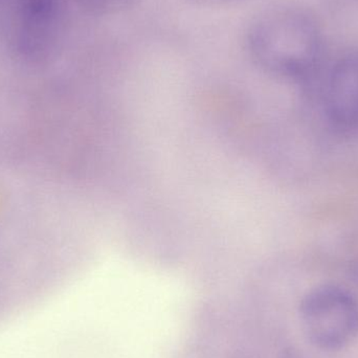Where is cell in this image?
<instances>
[{
  "label": "cell",
  "instance_id": "6da1fadb",
  "mask_svg": "<svg viewBox=\"0 0 358 358\" xmlns=\"http://www.w3.org/2000/svg\"><path fill=\"white\" fill-rule=\"evenodd\" d=\"M317 21L303 8L275 6L259 13L248 25L245 45L262 69L287 78H302L317 66L322 55Z\"/></svg>",
  "mask_w": 358,
  "mask_h": 358
},
{
  "label": "cell",
  "instance_id": "7a4b0ae2",
  "mask_svg": "<svg viewBox=\"0 0 358 358\" xmlns=\"http://www.w3.org/2000/svg\"><path fill=\"white\" fill-rule=\"evenodd\" d=\"M309 340L324 350H338L358 336V302L345 288L324 285L307 294L301 306Z\"/></svg>",
  "mask_w": 358,
  "mask_h": 358
},
{
  "label": "cell",
  "instance_id": "3957f363",
  "mask_svg": "<svg viewBox=\"0 0 358 358\" xmlns=\"http://www.w3.org/2000/svg\"><path fill=\"white\" fill-rule=\"evenodd\" d=\"M330 122L344 129L358 128V50L341 58L330 71L324 94Z\"/></svg>",
  "mask_w": 358,
  "mask_h": 358
},
{
  "label": "cell",
  "instance_id": "277c9868",
  "mask_svg": "<svg viewBox=\"0 0 358 358\" xmlns=\"http://www.w3.org/2000/svg\"><path fill=\"white\" fill-rule=\"evenodd\" d=\"M86 12L98 16H115L136 6L141 0H75Z\"/></svg>",
  "mask_w": 358,
  "mask_h": 358
},
{
  "label": "cell",
  "instance_id": "5b68a950",
  "mask_svg": "<svg viewBox=\"0 0 358 358\" xmlns=\"http://www.w3.org/2000/svg\"><path fill=\"white\" fill-rule=\"evenodd\" d=\"M189 1L200 4V6H219L233 3V2L238 1V0H189Z\"/></svg>",
  "mask_w": 358,
  "mask_h": 358
}]
</instances>
